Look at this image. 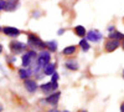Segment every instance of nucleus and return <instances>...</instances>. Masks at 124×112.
<instances>
[{"mask_svg": "<svg viewBox=\"0 0 124 112\" xmlns=\"http://www.w3.org/2000/svg\"><path fill=\"white\" fill-rule=\"evenodd\" d=\"M27 45L31 46V47H37V49L46 47V45H45V43L42 41V40H41L39 36L34 35V34H30L27 36Z\"/></svg>", "mask_w": 124, "mask_h": 112, "instance_id": "obj_1", "label": "nucleus"}, {"mask_svg": "<svg viewBox=\"0 0 124 112\" xmlns=\"http://www.w3.org/2000/svg\"><path fill=\"white\" fill-rule=\"evenodd\" d=\"M50 60H51V54H50V51H41L40 52V55H39V57H37V66L39 67H45L47 64H50Z\"/></svg>", "mask_w": 124, "mask_h": 112, "instance_id": "obj_2", "label": "nucleus"}, {"mask_svg": "<svg viewBox=\"0 0 124 112\" xmlns=\"http://www.w3.org/2000/svg\"><path fill=\"white\" fill-rule=\"evenodd\" d=\"M36 56H37V54H36L35 50H30V51L25 52L23 55V66H24V69L30 67L31 62H32V60L36 59Z\"/></svg>", "mask_w": 124, "mask_h": 112, "instance_id": "obj_3", "label": "nucleus"}, {"mask_svg": "<svg viewBox=\"0 0 124 112\" xmlns=\"http://www.w3.org/2000/svg\"><path fill=\"white\" fill-rule=\"evenodd\" d=\"M40 88L42 90V92L44 94H46V95H50V94H52V92H55V91L58 88V84L57 82H46V84H42L40 86Z\"/></svg>", "mask_w": 124, "mask_h": 112, "instance_id": "obj_4", "label": "nucleus"}, {"mask_svg": "<svg viewBox=\"0 0 124 112\" xmlns=\"http://www.w3.org/2000/svg\"><path fill=\"white\" fill-rule=\"evenodd\" d=\"M10 50H11L13 54L17 55V54H21L24 50H26V45L20 41H11L10 43Z\"/></svg>", "mask_w": 124, "mask_h": 112, "instance_id": "obj_5", "label": "nucleus"}, {"mask_svg": "<svg viewBox=\"0 0 124 112\" xmlns=\"http://www.w3.org/2000/svg\"><path fill=\"white\" fill-rule=\"evenodd\" d=\"M102 34L98 31V30H89L88 33H86V39L88 41H92V43H98L102 40Z\"/></svg>", "mask_w": 124, "mask_h": 112, "instance_id": "obj_6", "label": "nucleus"}, {"mask_svg": "<svg viewBox=\"0 0 124 112\" xmlns=\"http://www.w3.org/2000/svg\"><path fill=\"white\" fill-rule=\"evenodd\" d=\"M24 86H25V88L29 91L30 94L36 92V90L39 88V85H37V82H36V80H31V78L24 80Z\"/></svg>", "mask_w": 124, "mask_h": 112, "instance_id": "obj_7", "label": "nucleus"}, {"mask_svg": "<svg viewBox=\"0 0 124 112\" xmlns=\"http://www.w3.org/2000/svg\"><path fill=\"white\" fill-rule=\"evenodd\" d=\"M60 96H61V92L60 91H56V92H52V94H50L46 98H45V102L50 103V105H57L58 103V101H60Z\"/></svg>", "mask_w": 124, "mask_h": 112, "instance_id": "obj_8", "label": "nucleus"}, {"mask_svg": "<svg viewBox=\"0 0 124 112\" xmlns=\"http://www.w3.org/2000/svg\"><path fill=\"white\" fill-rule=\"evenodd\" d=\"M1 31L6 36H10V37H17L20 35V30L16 27H13V26H5V27H3Z\"/></svg>", "mask_w": 124, "mask_h": 112, "instance_id": "obj_9", "label": "nucleus"}, {"mask_svg": "<svg viewBox=\"0 0 124 112\" xmlns=\"http://www.w3.org/2000/svg\"><path fill=\"white\" fill-rule=\"evenodd\" d=\"M119 47V41L118 40H113V39H109L108 41L106 43V51L107 52H113L114 50H117Z\"/></svg>", "mask_w": 124, "mask_h": 112, "instance_id": "obj_10", "label": "nucleus"}, {"mask_svg": "<svg viewBox=\"0 0 124 112\" xmlns=\"http://www.w3.org/2000/svg\"><path fill=\"white\" fill-rule=\"evenodd\" d=\"M17 0H6L4 3V10L5 11H14L17 8Z\"/></svg>", "mask_w": 124, "mask_h": 112, "instance_id": "obj_11", "label": "nucleus"}, {"mask_svg": "<svg viewBox=\"0 0 124 112\" xmlns=\"http://www.w3.org/2000/svg\"><path fill=\"white\" fill-rule=\"evenodd\" d=\"M42 72L45 75H52L54 72H56V64H47L45 67H42Z\"/></svg>", "mask_w": 124, "mask_h": 112, "instance_id": "obj_12", "label": "nucleus"}, {"mask_svg": "<svg viewBox=\"0 0 124 112\" xmlns=\"http://www.w3.org/2000/svg\"><path fill=\"white\" fill-rule=\"evenodd\" d=\"M31 74H32V70L26 67V69H20L19 70V77L23 78V80H26L29 78V76H31Z\"/></svg>", "mask_w": 124, "mask_h": 112, "instance_id": "obj_13", "label": "nucleus"}, {"mask_svg": "<svg viewBox=\"0 0 124 112\" xmlns=\"http://www.w3.org/2000/svg\"><path fill=\"white\" fill-rule=\"evenodd\" d=\"M76 52V46L75 45H71V46H67L62 50V54L66 55V56H70V55H73Z\"/></svg>", "mask_w": 124, "mask_h": 112, "instance_id": "obj_14", "label": "nucleus"}, {"mask_svg": "<svg viewBox=\"0 0 124 112\" xmlns=\"http://www.w3.org/2000/svg\"><path fill=\"white\" fill-rule=\"evenodd\" d=\"M65 66L68 69V70H72V71H77L78 70V64L76 62V61H66L65 62Z\"/></svg>", "mask_w": 124, "mask_h": 112, "instance_id": "obj_15", "label": "nucleus"}, {"mask_svg": "<svg viewBox=\"0 0 124 112\" xmlns=\"http://www.w3.org/2000/svg\"><path fill=\"white\" fill-rule=\"evenodd\" d=\"M75 33L77 34V36H81V37H85L86 36V29H85V26H82V25H78V26H76L75 27Z\"/></svg>", "mask_w": 124, "mask_h": 112, "instance_id": "obj_16", "label": "nucleus"}, {"mask_svg": "<svg viewBox=\"0 0 124 112\" xmlns=\"http://www.w3.org/2000/svg\"><path fill=\"white\" fill-rule=\"evenodd\" d=\"M45 45H46V47L50 50V51H56V50H57V43L54 41V40H52V41H46Z\"/></svg>", "mask_w": 124, "mask_h": 112, "instance_id": "obj_17", "label": "nucleus"}, {"mask_svg": "<svg viewBox=\"0 0 124 112\" xmlns=\"http://www.w3.org/2000/svg\"><path fill=\"white\" fill-rule=\"evenodd\" d=\"M123 34L122 33H119V31H112L110 34H109V39H113V40H120V39H123Z\"/></svg>", "mask_w": 124, "mask_h": 112, "instance_id": "obj_18", "label": "nucleus"}, {"mask_svg": "<svg viewBox=\"0 0 124 112\" xmlns=\"http://www.w3.org/2000/svg\"><path fill=\"white\" fill-rule=\"evenodd\" d=\"M79 46H81V49L83 50L85 52H87L89 50V44H88L87 40H81V41H79Z\"/></svg>", "mask_w": 124, "mask_h": 112, "instance_id": "obj_19", "label": "nucleus"}, {"mask_svg": "<svg viewBox=\"0 0 124 112\" xmlns=\"http://www.w3.org/2000/svg\"><path fill=\"white\" fill-rule=\"evenodd\" d=\"M51 76H52V82H57V81H58V77H60V76H58L57 72H54Z\"/></svg>", "mask_w": 124, "mask_h": 112, "instance_id": "obj_20", "label": "nucleus"}, {"mask_svg": "<svg viewBox=\"0 0 124 112\" xmlns=\"http://www.w3.org/2000/svg\"><path fill=\"white\" fill-rule=\"evenodd\" d=\"M4 0H0V10H4Z\"/></svg>", "mask_w": 124, "mask_h": 112, "instance_id": "obj_21", "label": "nucleus"}, {"mask_svg": "<svg viewBox=\"0 0 124 112\" xmlns=\"http://www.w3.org/2000/svg\"><path fill=\"white\" fill-rule=\"evenodd\" d=\"M47 112H60L58 110H56V108H51V110H48Z\"/></svg>", "mask_w": 124, "mask_h": 112, "instance_id": "obj_22", "label": "nucleus"}, {"mask_svg": "<svg viewBox=\"0 0 124 112\" xmlns=\"http://www.w3.org/2000/svg\"><path fill=\"white\" fill-rule=\"evenodd\" d=\"M63 33H65V30H63V29H60V30H58V35H62Z\"/></svg>", "mask_w": 124, "mask_h": 112, "instance_id": "obj_23", "label": "nucleus"}, {"mask_svg": "<svg viewBox=\"0 0 124 112\" xmlns=\"http://www.w3.org/2000/svg\"><path fill=\"white\" fill-rule=\"evenodd\" d=\"M120 112H124V102L120 105Z\"/></svg>", "mask_w": 124, "mask_h": 112, "instance_id": "obj_24", "label": "nucleus"}, {"mask_svg": "<svg viewBox=\"0 0 124 112\" xmlns=\"http://www.w3.org/2000/svg\"><path fill=\"white\" fill-rule=\"evenodd\" d=\"M122 47H123V50H124V36H123V39H122Z\"/></svg>", "mask_w": 124, "mask_h": 112, "instance_id": "obj_25", "label": "nucleus"}, {"mask_svg": "<svg viewBox=\"0 0 124 112\" xmlns=\"http://www.w3.org/2000/svg\"><path fill=\"white\" fill-rule=\"evenodd\" d=\"M1 52H3V45L0 44V54H1Z\"/></svg>", "mask_w": 124, "mask_h": 112, "instance_id": "obj_26", "label": "nucleus"}, {"mask_svg": "<svg viewBox=\"0 0 124 112\" xmlns=\"http://www.w3.org/2000/svg\"><path fill=\"white\" fill-rule=\"evenodd\" d=\"M3 110H4V107L1 106V103H0V112H3Z\"/></svg>", "mask_w": 124, "mask_h": 112, "instance_id": "obj_27", "label": "nucleus"}, {"mask_svg": "<svg viewBox=\"0 0 124 112\" xmlns=\"http://www.w3.org/2000/svg\"><path fill=\"white\" fill-rule=\"evenodd\" d=\"M123 78H124V70H123Z\"/></svg>", "mask_w": 124, "mask_h": 112, "instance_id": "obj_28", "label": "nucleus"}, {"mask_svg": "<svg viewBox=\"0 0 124 112\" xmlns=\"http://www.w3.org/2000/svg\"><path fill=\"white\" fill-rule=\"evenodd\" d=\"M1 30H3V29H1V27H0V31H1Z\"/></svg>", "mask_w": 124, "mask_h": 112, "instance_id": "obj_29", "label": "nucleus"}, {"mask_svg": "<svg viewBox=\"0 0 124 112\" xmlns=\"http://www.w3.org/2000/svg\"><path fill=\"white\" fill-rule=\"evenodd\" d=\"M82 112H87V111H82Z\"/></svg>", "mask_w": 124, "mask_h": 112, "instance_id": "obj_30", "label": "nucleus"}, {"mask_svg": "<svg viewBox=\"0 0 124 112\" xmlns=\"http://www.w3.org/2000/svg\"><path fill=\"white\" fill-rule=\"evenodd\" d=\"M63 112H68V111H63Z\"/></svg>", "mask_w": 124, "mask_h": 112, "instance_id": "obj_31", "label": "nucleus"}]
</instances>
